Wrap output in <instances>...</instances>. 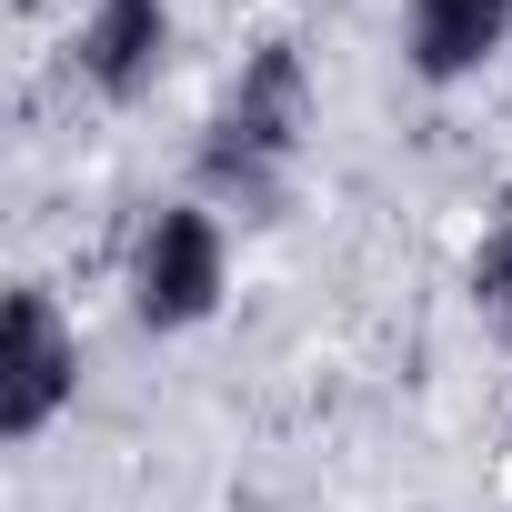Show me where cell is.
<instances>
[{"instance_id": "cell-3", "label": "cell", "mask_w": 512, "mask_h": 512, "mask_svg": "<svg viewBox=\"0 0 512 512\" xmlns=\"http://www.w3.org/2000/svg\"><path fill=\"white\" fill-rule=\"evenodd\" d=\"M71 402H81V332L41 282H21L0 312V442H41Z\"/></svg>"}, {"instance_id": "cell-1", "label": "cell", "mask_w": 512, "mask_h": 512, "mask_svg": "<svg viewBox=\"0 0 512 512\" xmlns=\"http://www.w3.org/2000/svg\"><path fill=\"white\" fill-rule=\"evenodd\" d=\"M312 151V61L302 41H251L241 71L221 81L211 121H201V201L241 211V221H282L292 181Z\"/></svg>"}, {"instance_id": "cell-4", "label": "cell", "mask_w": 512, "mask_h": 512, "mask_svg": "<svg viewBox=\"0 0 512 512\" xmlns=\"http://www.w3.org/2000/svg\"><path fill=\"white\" fill-rule=\"evenodd\" d=\"M171 61V0H91L71 31V71L101 101H141Z\"/></svg>"}, {"instance_id": "cell-2", "label": "cell", "mask_w": 512, "mask_h": 512, "mask_svg": "<svg viewBox=\"0 0 512 512\" xmlns=\"http://www.w3.org/2000/svg\"><path fill=\"white\" fill-rule=\"evenodd\" d=\"M231 292V221L211 201H161L131 241V322L141 332H201Z\"/></svg>"}, {"instance_id": "cell-5", "label": "cell", "mask_w": 512, "mask_h": 512, "mask_svg": "<svg viewBox=\"0 0 512 512\" xmlns=\"http://www.w3.org/2000/svg\"><path fill=\"white\" fill-rule=\"evenodd\" d=\"M402 41H412V71L432 91H452V81H472V71L502 61L512 0H402Z\"/></svg>"}, {"instance_id": "cell-6", "label": "cell", "mask_w": 512, "mask_h": 512, "mask_svg": "<svg viewBox=\"0 0 512 512\" xmlns=\"http://www.w3.org/2000/svg\"><path fill=\"white\" fill-rule=\"evenodd\" d=\"M462 282H472V302L512 332V221H492V231H482V251H472V272H462Z\"/></svg>"}]
</instances>
